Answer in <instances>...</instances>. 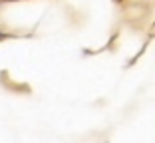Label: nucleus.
<instances>
[{
	"instance_id": "f257e3e1",
	"label": "nucleus",
	"mask_w": 155,
	"mask_h": 143,
	"mask_svg": "<svg viewBox=\"0 0 155 143\" xmlns=\"http://www.w3.org/2000/svg\"><path fill=\"white\" fill-rule=\"evenodd\" d=\"M0 36H2V34H0Z\"/></svg>"
}]
</instances>
